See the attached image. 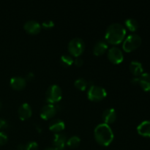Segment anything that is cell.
<instances>
[{
	"instance_id": "obj_28",
	"label": "cell",
	"mask_w": 150,
	"mask_h": 150,
	"mask_svg": "<svg viewBox=\"0 0 150 150\" xmlns=\"http://www.w3.org/2000/svg\"><path fill=\"white\" fill-rule=\"evenodd\" d=\"M139 81H140V79H139V77H136V76L133 78L131 80L132 83H133V84H139Z\"/></svg>"
},
{
	"instance_id": "obj_26",
	"label": "cell",
	"mask_w": 150,
	"mask_h": 150,
	"mask_svg": "<svg viewBox=\"0 0 150 150\" xmlns=\"http://www.w3.org/2000/svg\"><path fill=\"white\" fill-rule=\"evenodd\" d=\"M74 63H75V64H76V65L81 66L82 64H83V59H82L81 58H80V57H76V59H75Z\"/></svg>"
},
{
	"instance_id": "obj_27",
	"label": "cell",
	"mask_w": 150,
	"mask_h": 150,
	"mask_svg": "<svg viewBox=\"0 0 150 150\" xmlns=\"http://www.w3.org/2000/svg\"><path fill=\"white\" fill-rule=\"evenodd\" d=\"M7 126V122L5 120L0 119V129L5 128Z\"/></svg>"
},
{
	"instance_id": "obj_4",
	"label": "cell",
	"mask_w": 150,
	"mask_h": 150,
	"mask_svg": "<svg viewBox=\"0 0 150 150\" xmlns=\"http://www.w3.org/2000/svg\"><path fill=\"white\" fill-rule=\"evenodd\" d=\"M62 98V91L59 86L52 84L47 89L45 92V98L50 104L59 102Z\"/></svg>"
},
{
	"instance_id": "obj_23",
	"label": "cell",
	"mask_w": 150,
	"mask_h": 150,
	"mask_svg": "<svg viewBox=\"0 0 150 150\" xmlns=\"http://www.w3.org/2000/svg\"><path fill=\"white\" fill-rule=\"evenodd\" d=\"M38 144L36 142H29L25 145L24 150H38Z\"/></svg>"
},
{
	"instance_id": "obj_12",
	"label": "cell",
	"mask_w": 150,
	"mask_h": 150,
	"mask_svg": "<svg viewBox=\"0 0 150 150\" xmlns=\"http://www.w3.org/2000/svg\"><path fill=\"white\" fill-rule=\"evenodd\" d=\"M102 117L104 122L108 125L111 124L114 122L117 119V112L114 108H108L103 112Z\"/></svg>"
},
{
	"instance_id": "obj_10",
	"label": "cell",
	"mask_w": 150,
	"mask_h": 150,
	"mask_svg": "<svg viewBox=\"0 0 150 150\" xmlns=\"http://www.w3.org/2000/svg\"><path fill=\"white\" fill-rule=\"evenodd\" d=\"M23 28L28 33L34 35V34H38L40 32L41 26L37 21L28 20L27 21L25 22Z\"/></svg>"
},
{
	"instance_id": "obj_24",
	"label": "cell",
	"mask_w": 150,
	"mask_h": 150,
	"mask_svg": "<svg viewBox=\"0 0 150 150\" xmlns=\"http://www.w3.org/2000/svg\"><path fill=\"white\" fill-rule=\"evenodd\" d=\"M8 140L7 135L4 132H0V146L5 144Z\"/></svg>"
},
{
	"instance_id": "obj_17",
	"label": "cell",
	"mask_w": 150,
	"mask_h": 150,
	"mask_svg": "<svg viewBox=\"0 0 150 150\" xmlns=\"http://www.w3.org/2000/svg\"><path fill=\"white\" fill-rule=\"evenodd\" d=\"M129 69H130V72L136 77L141 76L144 71L142 64L139 61H132L129 65Z\"/></svg>"
},
{
	"instance_id": "obj_6",
	"label": "cell",
	"mask_w": 150,
	"mask_h": 150,
	"mask_svg": "<svg viewBox=\"0 0 150 150\" xmlns=\"http://www.w3.org/2000/svg\"><path fill=\"white\" fill-rule=\"evenodd\" d=\"M107 92L103 87L96 85L89 86L87 92V97L90 100L99 101L106 97Z\"/></svg>"
},
{
	"instance_id": "obj_8",
	"label": "cell",
	"mask_w": 150,
	"mask_h": 150,
	"mask_svg": "<svg viewBox=\"0 0 150 150\" xmlns=\"http://www.w3.org/2000/svg\"><path fill=\"white\" fill-rule=\"evenodd\" d=\"M57 112V108L53 104H48L42 107L40 111V115L43 120H50L55 116Z\"/></svg>"
},
{
	"instance_id": "obj_11",
	"label": "cell",
	"mask_w": 150,
	"mask_h": 150,
	"mask_svg": "<svg viewBox=\"0 0 150 150\" xmlns=\"http://www.w3.org/2000/svg\"><path fill=\"white\" fill-rule=\"evenodd\" d=\"M18 113L19 118L22 120H25L29 119L32 116V110L29 103H23L19 106Z\"/></svg>"
},
{
	"instance_id": "obj_9",
	"label": "cell",
	"mask_w": 150,
	"mask_h": 150,
	"mask_svg": "<svg viewBox=\"0 0 150 150\" xmlns=\"http://www.w3.org/2000/svg\"><path fill=\"white\" fill-rule=\"evenodd\" d=\"M67 137L65 134L61 133H57L54 135V146L55 150H64V146L67 142Z\"/></svg>"
},
{
	"instance_id": "obj_15",
	"label": "cell",
	"mask_w": 150,
	"mask_h": 150,
	"mask_svg": "<svg viewBox=\"0 0 150 150\" xmlns=\"http://www.w3.org/2000/svg\"><path fill=\"white\" fill-rule=\"evenodd\" d=\"M48 127H49L50 130L57 133L64 130L65 127V124H64V122L60 119H54L49 122Z\"/></svg>"
},
{
	"instance_id": "obj_5",
	"label": "cell",
	"mask_w": 150,
	"mask_h": 150,
	"mask_svg": "<svg viewBox=\"0 0 150 150\" xmlns=\"http://www.w3.org/2000/svg\"><path fill=\"white\" fill-rule=\"evenodd\" d=\"M85 49V43L80 38H74L69 42L68 51L74 57H79Z\"/></svg>"
},
{
	"instance_id": "obj_2",
	"label": "cell",
	"mask_w": 150,
	"mask_h": 150,
	"mask_svg": "<svg viewBox=\"0 0 150 150\" xmlns=\"http://www.w3.org/2000/svg\"><path fill=\"white\" fill-rule=\"evenodd\" d=\"M95 139L99 144L102 146H108L114 140V133L109 125L100 123L95 127Z\"/></svg>"
},
{
	"instance_id": "obj_13",
	"label": "cell",
	"mask_w": 150,
	"mask_h": 150,
	"mask_svg": "<svg viewBox=\"0 0 150 150\" xmlns=\"http://www.w3.org/2000/svg\"><path fill=\"white\" fill-rule=\"evenodd\" d=\"M10 86L12 88L16 90H21L23 89L26 85V81L24 78L21 76H14L11 78L10 81Z\"/></svg>"
},
{
	"instance_id": "obj_7",
	"label": "cell",
	"mask_w": 150,
	"mask_h": 150,
	"mask_svg": "<svg viewBox=\"0 0 150 150\" xmlns=\"http://www.w3.org/2000/svg\"><path fill=\"white\" fill-rule=\"evenodd\" d=\"M108 57L110 61L114 64H120L124 59V55L120 48L113 46L108 51Z\"/></svg>"
},
{
	"instance_id": "obj_20",
	"label": "cell",
	"mask_w": 150,
	"mask_h": 150,
	"mask_svg": "<svg viewBox=\"0 0 150 150\" xmlns=\"http://www.w3.org/2000/svg\"><path fill=\"white\" fill-rule=\"evenodd\" d=\"M74 85L79 90H86V89L88 86V82L83 78H79V79H76L74 82Z\"/></svg>"
},
{
	"instance_id": "obj_25",
	"label": "cell",
	"mask_w": 150,
	"mask_h": 150,
	"mask_svg": "<svg viewBox=\"0 0 150 150\" xmlns=\"http://www.w3.org/2000/svg\"><path fill=\"white\" fill-rule=\"evenodd\" d=\"M42 25L44 28H48V29H49V28H52L54 26V22L52 20L48 19V20L44 21L42 22Z\"/></svg>"
},
{
	"instance_id": "obj_29",
	"label": "cell",
	"mask_w": 150,
	"mask_h": 150,
	"mask_svg": "<svg viewBox=\"0 0 150 150\" xmlns=\"http://www.w3.org/2000/svg\"><path fill=\"white\" fill-rule=\"evenodd\" d=\"M34 77H35V74L32 72H29L26 75V79H28V80H32V79H34Z\"/></svg>"
},
{
	"instance_id": "obj_30",
	"label": "cell",
	"mask_w": 150,
	"mask_h": 150,
	"mask_svg": "<svg viewBox=\"0 0 150 150\" xmlns=\"http://www.w3.org/2000/svg\"><path fill=\"white\" fill-rule=\"evenodd\" d=\"M43 150H55V149H54V147H51V146H50V147L45 148V149H44Z\"/></svg>"
},
{
	"instance_id": "obj_31",
	"label": "cell",
	"mask_w": 150,
	"mask_h": 150,
	"mask_svg": "<svg viewBox=\"0 0 150 150\" xmlns=\"http://www.w3.org/2000/svg\"><path fill=\"white\" fill-rule=\"evenodd\" d=\"M1 102L0 101V109H1Z\"/></svg>"
},
{
	"instance_id": "obj_16",
	"label": "cell",
	"mask_w": 150,
	"mask_h": 150,
	"mask_svg": "<svg viewBox=\"0 0 150 150\" xmlns=\"http://www.w3.org/2000/svg\"><path fill=\"white\" fill-rule=\"evenodd\" d=\"M137 131L141 136L150 138V120L144 121L139 125L137 127Z\"/></svg>"
},
{
	"instance_id": "obj_3",
	"label": "cell",
	"mask_w": 150,
	"mask_h": 150,
	"mask_svg": "<svg viewBox=\"0 0 150 150\" xmlns=\"http://www.w3.org/2000/svg\"><path fill=\"white\" fill-rule=\"evenodd\" d=\"M141 43H142V38L136 34H131L128 35L124 40L122 48L126 52H130L139 48Z\"/></svg>"
},
{
	"instance_id": "obj_19",
	"label": "cell",
	"mask_w": 150,
	"mask_h": 150,
	"mask_svg": "<svg viewBox=\"0 0 150 150\" xmlns=\"http://www.w3.org/2000/svg\"><path fill=\"white\" fill-rule=\"evenodd\" d=\"M125 25L129 30L132 32H135L137 30L139 27V23L136 19L134 18H127L125 20Z\"/></svg>"
},
{
	"instance_id": "obj_22",
	"label": "cell",
	"mask_w": 150,
	"mask_h": 150,
	"mask_svg": "<svg viewBox=\"0 0 150 150\" xmlns=\"http://www.w3.org/2000/svg\"><path fill=\"white\" fill-rule=\"evenodd\" d=\"M81 143V139L78 136H73L67 140L66 144L71 148L77 147Z\"/></svg>"
},
{
	"instance_id": "obj_1",
	"label": "cell",
	"mask_w": 150,
	"mask_h": 150,
	"mask_svg": "<svg viewBox=\"0 0 150 150\" xmlns=\"http://www.w3.org/2000/svg\"><path fill=\"white\" fill-rule=\"evenodd\" d=\"M126 35V29L120 23H113L107 28L105 34L106 42L111 44H119L124 40Z\"/></svg>"
},
{
	"instance_id": "obj_14",
	"label": "cell",
	"mask_w": 150,
	"mask_h": 150,
	"mask_svg": "<svg viewBox=\"0 0 150 150\" xmlns=\"http://www.w3.org/2000/svg\"><path fill=\"white\" fill-rule=\"evenodd\" d=\"M108 49V43L105 40H99L95 44L93 48V53L96 56L103 54Z\"/></svg>"
},
{
	"instance_id": "obj_18",
	"label": "cell",
	"mask_w": 150,
	"mask_h": 150,
	"mask_svg": "<svg viewBox=\"0 0 150 150\" xmlns=\"http://www.w3.org/2000/svg\"><path fill=\"white\" fill-rule=\"evenodd\" d=\"M139 85L146 92H150V73H142L139 77Z\"/></svg>"
},
{
	"instance_id": "obj_21",
	"label": "cell",
	"mask_w": 150,
	"mask_h": 150,
	"mask_svg": "<svg viewBox=\"0 0 150 150\" xmlns=\"http://www.w3.org/2000/svg\"><path fill=\"white\" fill-rule=\"evenodd\" d=\"M73 62H74V59L69 54H64L60 58V63L64 67H69V66L72 65Z\"/></svg>"
}]
</instances>
